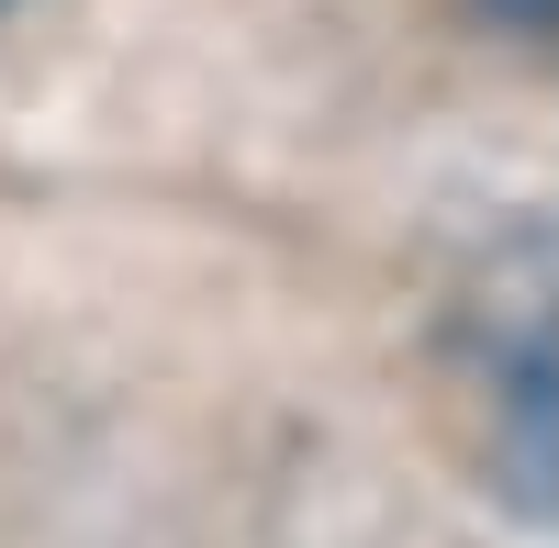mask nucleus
Wrapping results in <instances>:
<instances>
[{"label": "nucleus", "instance_id": "nucleus-1", "mask_svg": "<svg viewBox=\"0 0 559 548\" xmlns=\"http://www.w3.org/2000/svg\"><path fill=\"white\" fill-rule=\"evenodd\" d=\"M492 12H515L526 34H559V0H492Z\"/></svg>", "mask_w": 559, "mask_h": 548}]
</instances>
